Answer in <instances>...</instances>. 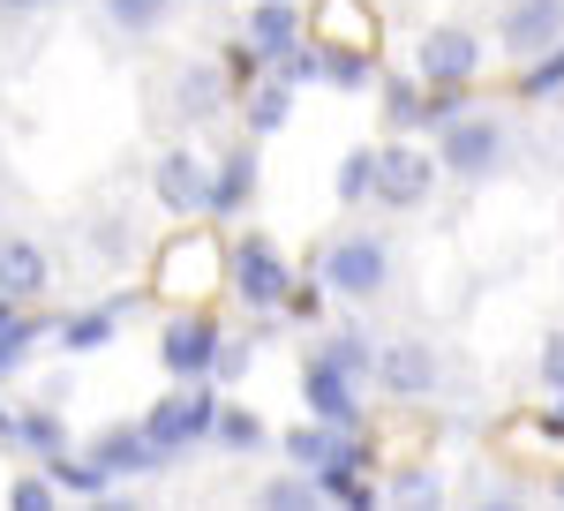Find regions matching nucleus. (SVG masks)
<instances>
[{
    "mask_svg": "<svg viewBox=\"0 0 564 511\" xmlns=\"http://www.w3.org/2000/svg\"><path fill=\"white\" fill-rule=\"evenodd\" d=\"M226 263H234V241H218L212 218H188V233H174L151 263V294L174 308H204L226 286Z\"/></svg>",
    "mask_w": 564,
    "mask_h": 511,
    "instance_id": "1",
    "label": "nucleus"
},
{
    "mask_svg": "<svg viewBox=\"0 0 564 511\" xmlns=\"http://www.w3.org/2000/svg\"><path fill=\"white\" fill-rule=\"evenodd\" d=\"M218 406H226V399H218V377H196V383H174V391L143 414V428L159 436V452H166V459H181L188 444H212Z\"/></svg>",
    "mask_w": 564,
    "mask_h": 511,
    "instance_id": "2",
    "label": "nucleus"
},
{
    "mask_svg": "<svg viewBox=\"0 0 564 511\" xmlns=\"http://www.w3.org/2000/svg\"><path fill=\"white\" fill-rule=\"evenodd\" d=\"M430 143H436L444 181H489V173L505 166V143H512V135H505V121H497V113H475V106H467L459 121L436 128Z\"/></svg>",
    "mask_w": 564,
    "mask_h": 511,
    "instance_id": "3",
    "label": "nucleus"
},
{
    "mask_svg": "<svg viewBox=\"0 0 564 511\" xmlns=\"http://www.w3.org/2000/svg\"><path fill=\"white\" fill-rule=\"evenodd\" d=\"M226 286L249 301V316H279L286 294H294V263L279 256L271 233H241L234 241V263H226Z\"/></svg>",
    "mask_w": 564,
    "mask_h": 511,
    "instance_id": "4",
    "label": "nucleus"
},
{
    "mask_svg": "<svg viewBox=\"0 0 564 511\" xmlns=\"http://www.w3.org/2000/svg\"><path fill=\"white\" fill-rule=\"evenodd\" d=\"M316 271H324V286L339 301H361L369 308V301L391 294V241H377V233H339Z\"/></svg>",
    "mask_w": 564,
    "mask_h": 511,
    "instance_id": "5",
    "label": "nucleus"
},
{
    "mask_svg": "<svg viewBox=\"0 0 564 511\" xmlns=\"http://www.w3.org/2000/svg\"><path fill=\"white\" fill-rule=\"evenodd\" d=\"M436 181H444L436 143L430 151H422L414 135H384V143H377V204H384V211H422L436 196Z\"/></svg>",
    "mask_w": 564,
    "mask_h": 511,
    "instance_id": "6",
    "label": "nucleus"
},
{
    "mask_svg": "<svg viewBox=\"0 0 564 511\" xmlns=\"http://www.w3.org/2000/svg\"><path fill=\"white\" fill-rule=\"evenodd\" d=\"M212 188H218V166L196 159V143H174V151H159V166H151V196H159V211L166 218H212Z\"/></svg>",
    "mask_w": 564,
    "mask_h": 511,
    "instance_id": "7",
    "label": "nucleus"
},
{
    "mask_svg": "<svg viewBox=\"0 0 564 511\" xmlns=\"http://www.w3.org/2000/svg\"><path fill=\"white\" fill-rule=\"evenodd\" d=\"M218 346H226V331H218L212 308H174V324L159 331V369L174 383H196V377H212Z\"/></svg>",
    "mask_w": 564,
    "mask_h": 511,
    "instance_id": "8",
    "label": "nucleus"
},
{
    "mask_svg": "<svg viewBox=\"0 0 564 511\" xmlns=\"http://www.w3.org/2000/svg\"><path fill=\"white\" fill-rule=\"evenodd\" d=\"M550 45H564V0H505L497 15V53L505 61H542Z\"/></svg>",
    "mask_w": 564,
    "mask_h": 511,
    "instance_id": "9",
    "label": "nucleus"
},
{
    "mask_svg": "<svg viewBox=\"0 0 564 511\" xmlns=\"http://www.w3.org/2000/svg\"><path fill=\"white\" fill-rule=\"evenodd\" d=\"M414 76L422 84H475L481 76V39L467 23H430L414 39Z\"/></svg>",
    "mask_w": 564,
    "mask_h": 511,
    "instance_id": "10",
    "label": "nucleus"
},
{
    "mask_svg": "<svg viewBox=\"0 0 564 511\" xmlns=\"http://www.w3.org/2000/svg\"><path fill=\"white\" fill-rule=\"evenodd\" d=\"M302 406L316 414V422L361 428V377H347L339 361H324V354L308 346V361H302Z\"/></svg>",
    "mask_w": 564,
    "mask_h": 511,
    "instance_id": "11",
    "label": "nucleus"
},
{
    "mask_svg": "<svg viewBox=\"0 0 564 511\" xmlns=\"http://www.w3.org/2000/svg\"><path fill=\"white\" fill-rule=\"evenodd\" d=\"M234 90H241V84H234V68H218V61H181L174 76H166V98H174V113H181L188 128L218 121Z\"/></svg>",
    "mask_w": 564,
    "mask_h": 511,
    "instance_id": "12",
    "label": "nucleus"
},
{
    "mask_svg": "<svg viewBox=\"0 0 564 511\" xmlns=\"http://www.w3.org/2000/svg\"><path fill=\"white\" fill-rule=\"evenodd\" d=\"M90 459L113 474V481H135V474H159V467H166L159 436H151L143 422H113V428H98V436H90Z\"/></svg>",
    "mask_w": 564,
    "mask_h": 511,
    "instance_id": "13",
    "label": "nucleus"
},
{
    "mask_svg": "<svg viewBox=\"0 0 564 511\" xmlns=\"http://www.w3.org/2000/svg\"><path fill=\"white\" fill-rule=\"evenodd\" d=\"M53 294V256L31 241V233H0V301L31 308V301Z\"/></svg>",
    "mask_w": 564,
    "mask_h": 511,
    "instance_id": "14",
    "label": "nucleus"
},
{
    "mask_svg": "<svg viewBox=\"0 0 564 511\" xmlns=\"http://www.w3.org/2000/svg\"><path fill=\"white\" fill-rule=\"evenodd\" d=\"M377 383H384L391 399H430L436 391V354L422 339H391L377 354Z\"/></svg>",
    "mask_w": 564,
    "mask_h": 511,
    "instance_id": "15",
    "label": "nucleus"
},
{
    "mask_svg": "<svg viewBox=\"0 0 564 511\" xmlns=\"http://www.w3.org/2000/svg\"><path fill=\"white\" fill-rule=\"evenodd\" d=\"M241 39H249L263 61L279 68V61L302 45V8H294V0H249V23H241Z\"/></svg>",
    "mask_w": 564,
    "mask_h": 511,
    "instance_id": "16",
    "label": "nucleus"
},
{
    "mask_svg": "<svg viewBox=\"0 0 564 511\" xmlns=\"http://www.w3.org/2000/svg\"><path fill=\"white\" fill-rule=\"evenodd\" d=\"M249 196H257V135L226 143V159H218V188H212V218H241V211H249Z\"/></svg>",
    "mask_w": 564,
    "mask_h": 511,
    "instance_id": "17",
    "label": "nucleus"
},
{
    "mask_svg": "<svg viewBox=\"0 0 564 511\" xmlns=\"http://www.w3.org/2000/svg\"><path fill=\"white\" fill-rule=\"evenodd\" d=\"M347 436L354 428H339V422H316V414H308V422H294L286 428V436H279V452H286V467H332V459H339V452H347Z\"/></svg>",
    "mask_w": 564,
    "mask_h": 511,
    "instance_id": "18",
    "label": "nucleus"
},
{
    "mask_svg": "<svg viewBox=\"0 0 564 511\" xmlns=\"http://www.w3.org/2000/svg\"><path fill=\"white\" fill-rule=\"evenodd\" d=\"M294 90H302V84H286L279 68H271L263 84H249V90H241V113H249V135H279V128L294 121Z\"/></svg>",
    "mask_w": 564,
    "mask_h": 511,
    "instance_id": "19",
    "label": "nucleus"
},
{
    "mask_svg": "<svg viewBox=\"0 0 564 511\" xmlns=\"http://www.w3.org/2000/svg\"><path fill=\"white\" fill-rule=\"evenodd\" d=\"M212 444H218V452H234V459H249V452H271L279 436H271V422H263L257 406H218Z\"/></svg>",
    "mask_w": 564,
    "mask_h": 511,
    "instance_id": "20",
    "label": "nucleus"
},
{
    "mask_svg": "<svg viewBox=\"0 0 564 511\" xmlns=\"http://www.w3.org/2000/svg\"><path fill=\"white\" fill-rule=\"evenodd\" d=\"M113 316H121L113 301H106V308H84V316H61V324H53V346H61V354H98V346H113V331H121Z\"/></svg>",
    "mask_w": 564,
    "mask_h": 511,
    "instance_id": "21",
    "label": "nucleus"
},
{
    "mask_svg": "<svg viewBox=\"0 0 564 511\" xmlns=\"http://www.w3.org/2000/svg\"><path fill=\"white\" fill-rule=\"evenodd\" d=\"M422 106H430L422 76H384V135H422Z\"/></svg>",
    "mask_w": 564,
    "mask_h": 511,
    "instance_id": "22",
    "label": "nucleus"
},
{
    "mask_svg": "<svg viewBox=\"0 0 564 511\" xmlns=\"http://www.w3.org/2000/svg\"><path fill=\"white\" fill-rule=\"evenodd\" d=\"M324 84L332 90H369L377 76V45H324Z\"/></svg>",
    "mask_w": 564,
    "mask_h": 511,
    "instance_id": "23",
    "label": "nucleus"
},
{
    "mask_svg": "<svg viewBox=\"0 0 564 511\" xmlns=\"http://www.w3.org/2000/svg\"><path fill=\"white\" fill-rule=\"evenodd\" d=\"M15 452H31V459H53V452H68V428H61V414L53 406H31V414H15Z\"/></svg>",
    "mask_w": 564,
    "mask_h": 511,
    "instance_id": "24",
    "label": "nucleus"
},
{
    "mask_svg": "<svg viewBox=\"0 0 564 511\" xmlns=\"http://www.w3.org/2000/svg\"><path fill=\"white\" fill-rule=\"evenodd\" d=\"M316 354H324V361H339V369H347V377H377V354H384V346H369V331H324V339H316Z\"/></svg>",
    "mask_w": 564,
    "mask_h": 511,
    "instance_id": "25",
    "label": "nucleus"
},
{
    "mask_svg": "<svg viewBox=\"0 0 564 511\" xmlns=\"http://www.w3.org/2000/svg\"><path fill=\"white\" fill-rule=\"evenodd\" d=\"M45 474H53V481H61V497H106V489H113V474L98 467V459H68V452H53V459H45Z\"/></svg>",
    "mask_w": 564,
    "mask_h": 511,
    "instance_id": "26",
    "label": "nucleus"
},
{
    "mask_svg": "<svg viewBox=\"0 0 564 511\" xmlns=\"http://www.w3.org/2000/svg\"><path fill=\"white\" fill-rule=\"evenodd\" d=\"M339 204H347V211L377 204V151H369V143H354L347 159H339Z\"/></svg>",
    "mask_w": 564,
    "mask_h": 511,
    "instance_id": "27",
    "label": "nucleus"
},
{
    "mask_svg": "<svg viewBox=\"0 0 564 511\" xmlns=\"http://www.w3.org/2000/svg\"><path fill=\"white\" fill-rule=\"evenodd\" d=\"M512 90H520L527 106H550V98H564V45H550L542 61H527Z\"/></svg>",
    "mask_w": 564,
    "mask_h": 511,
    "instance_id": "28",
    "label": "nucleus"
},
{
    "mask_svg": "<svg viewBox=\"0 0 564 511\" xmlns=\"http://www.w3.org/2000/svg\"><path fill=\"white\" fill-rule=\"evenodd\" d=\"M166 15H174V0H106V23L129 31V39H151Z\"/></svg>",
    "mask_w": 564,
    "mask_h": 511,
    "instance_id": "29",
    "label": "nucleus"
},
{
    "mask_svg": "<svg viewBox=\"0 0 564 511\" xmlns=\"http://www.w3.org/2000/svg\"><path fill=\"white\" fill-rule=\"evenodd\" d=\"M316 497H324V489H316V474L294 467V474H279V481H263L257 504H271V511H302V504H316Z\"/></svg>",
    "mask_w": 564,
    "mask_h": 511,
    "instance_id": "30",
    "label": "nucleus"
},
{
    "mask_svg": "<svg viewBox=\"0 0 564 511\" xmlns=\"http://www.w3.org/2000/svg\"><path fill=\"white\" fill-rule=\"evenodd\" d=\"M384 504H444V481H436L430 467H399L384 489Z\"/></svg>",
    "mask_w": 564,
    "mask_h": 511,
    "instance_id": "31",
    "label": "nucleus"
},
{
    "mask_svg": "<svg viewBox=\"0 0 564 511\" xmlns=\"http://www.w3.org/2000/svg\"><path fill=\"white\" fill-rule=\"evenodd\" d=\"M53 497H61V481H53L45 467H31V474L8 481V504H15V511H53Z\"/></svg>",
    "mask_w": 564,
    "mask_h": 511,
    "instance_id": "32",
    "label": "nucleus"
},
{
    "mask_svg": "<svg viewBox=\"0 0 564 511\" xmlns=\"http://www.w3.org/2000/svg\"><path fill=\"white\" fill-rule=\"evenodd\" d=\"M324 294H332V286H324V271H316V279H294L286 316H294V324H324Z\"/></svg>",
    "mask_w": 564,
    "mask_h": 511,
    "instance_id": "33",
    "label": "nucleus"
},
{
    "mask_svg": "<svg viewBox=\"0 0 564 511\" xmlns=\"http://www.w3.org/2000/svg\"><path fill=\"white\" fill-rule=\"evenodd\" d=\"M249 369H257V339H226V346H218V361H212L218 383H241Z\"/></svg>",
    "mask_w": 564,
    "mask_h": 511,
    "instance_id": "34",
    "label": "nucleus"
},
{
    "mask_svg": "<svg viewBox=\"0 0 564 511\" xmlns=\"http://www.w3.org/2000/svg\"><path fill=\"white\" fill-rule=\"evenodd\" d=\"M542 391H564V324L542 339Z\"/></svg>",
    "mask_w": 564,
    "mask_h": 511,
    "instance_id": "35",
    "label": "nucleus"
},
{
    "mask_svg": "<svg viewBox=\"0 0 564 511\" xmlns=\"http://www.w3.org/2000/svg\"><path fill=\"white\" fill-rule=\"evenodd\" d=\"M53 0H0V23H23V15H45Z\"/></svg>",
    "mask_w": 564,
    "mask_h": 511,
    "instance_id": "36",
    "label": "nucleus"
},
{
    "mask_svg": "<svg viewBox=\"0 0 564 511\" xmlns=\"http://www.w3.org/2000/svg\"><path fill=\"white\" fill-rule=\"evenodd\" d=\"M0 436H8V444H15V406H0Z\"/></svg>",
    "mask_w": 564,
    "mask_h": 511,
    "instance_id": "37",
    "label": "nucleus"
},
{
    "mask_svg": "<svg viewBox=\"0 0 564 511\" xmlns=\"http://www.w3.org/2000/svg\"><path fill=\"white\" fill-rule=\"evenodd\" d=\"M8 316H15V301H0V324H8Z\"/></svg>",
    "mask_w": 564,
    "mask_h": 511,
    "instance_id": "38",
    "label": "nucleus"
}]
</instances>
